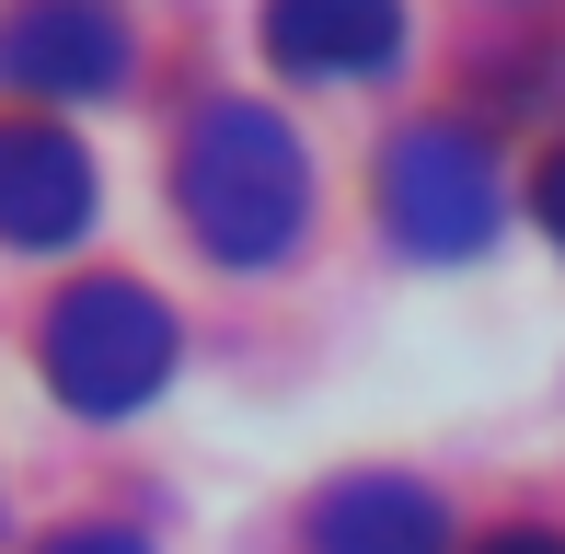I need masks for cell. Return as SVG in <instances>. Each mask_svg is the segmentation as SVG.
<instances>
[{"label": "cell", "instance_id": "cell-1", "mask_svg": "<svg viewBox=\"0 0 565 554\" xmlns=\"http://www.w3.org/2000/svg\"><path fill=\"white\" fill-rule=\"evenodd\" d=\"M173 209L220 266H277L312 220V162L266 105H209L185 128V162H173Z\"/></svg>", "mask_w": 565, "mask_h": 554}, {"label": "cell", "instance_id": "cell-2", "mask_svg": "<svg viewBox=\"0 0 565 554\" xmlns=\"http://www.w3.org/2000/svg\"><path fill=\"white\" fill-rule=\"evenodd\" d=\"M46 382L70 416H139L173 382V312L127 277H82L46 312Z\"/></svg>", "mask_w": 565, "mask_h": 554}, {"label": "cell", "instance_id": "cell-3", "mask_svg": "<svg viewBox=\"0 0 565 554\" xmlns=\"http://www.w3.org/2000/svg\"><path fill=\"white\" fill-rule=\"evenodd\" d=\"M381 220H393L404 255H484L497 243V150H484L461 116H427V128L393 139V162H381Z\"/></svg>", "mask_w": 565, "mask_h": 554}, {"label": "cell", "instance_id": "cell-4", "mask_svg": "<svg viewBox=\"0 0 565 554\" xmlns=\"http://www.w3.org/2000/svg\"><path fill=\"white\" fill-rule=\"evenodd\" d=\"M93 232V162L70 128H35V116H0V243L23 255H58V243Z\"/></svg>", "mask_w": 565, "mask_h": 554}, {"label": "cell", "instance_id": "cell-5", "mask_svg": "<svg viewBox=\"0 0 565 554\" xmlns=\"http://www.w3.org/2000/svg\"><path fill=\"white\" fill-rule=\"evenodd\" d=\"M0 82H12V93H58V105L116 93V82H127V23L93 12V0L12 12V23H0Z\"/></svg>", "mask_w": 565, "mask_h": 554}, {"label": "cell", "instance_id": "cell-6", "mask_svg": "<svg viewBox=\"0 0 565 554\" xmlns=\"http://www.w3.org/2000/svg\"><path fill=\"white\" fill-rule=\"evenodd\" d=\"M393 46H404L393 0H277L266 12V58L300 82H370V70H393Z\"/></svg>", "mask_w": 565, "mask_h": 554}, {"label": "cell", "instance_id": "cell-7", "mask_svg": "<svg viewBox=\"0 0 565 554\" xmlns=\"http://www.w3.org/2000/svg\"><path fill=\"white\" fill-rule=\"evenodd\" d=\"M312 554H450V509L404 473H347L312 497Z\"/></svg>", "mask_w": 565, "mask_h": 554}, {"label": "cell", "instance_id": "cell-8", "mask_svg": "<svg viewBox=\"0 0 565 554\" xmlns=\"http://www.w3.org/2000/svg\"><path fill=\"white\" fill-rule=\"evenodd\" d=\"M46 554H150V543H139V532H58Z\"/></svg>", "mask_w": 565, "mask_h": 554}, {"label": "cell", "instance_id": "cell-9", "mask_svg": "<svg viewBox=\"0 0 565 554\" xmlns=\"http://www.w3.org/2000/svg\"><path fill=\"white\" fill-rule=\"evenodd\" d=\"M473 554H565V543H554V532H484Z\"/></svg>", "mask_w": 565, "mask_h": 554}, {"label": "cell", "instance_id": "cell-10", "mask_svg": "<svg viewBox=\"0 0 565 554\" xmlns=\"http://www.w3.org/2000/svg\"><path fill=\"white\" fill-rule=\"evenodd\" d=\"M543 220H554V243H565V150H554V173H543Z\"/></svg>", "mask_w": 565, "mask_h": 554}]
</instances>
